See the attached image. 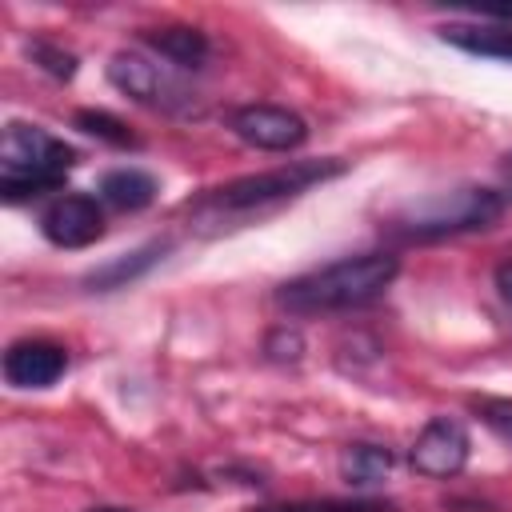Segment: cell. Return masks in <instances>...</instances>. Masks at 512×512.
<instances>
[{"mask_svg": "<svg viewBox=\"0 0 512 512\" xmlns=\"http://www.w3.org/2000/svg\"><path fill=\"white\" fill-rule=\"evenodd\" d=\"M40 232L60 248H88L104 236L100 200L88 192H64L40 212Z\"/></svg>", "mask_w": 512, "mask_h": 512, "instance_id": "8992f818", "label": "cell"}, {"mask_svg": "<svg viewBox=\"0 0 512 512\" xmlns=\"http://www.w3.org/2000/svg\"><path fill=\"white\" fill-rule=\"evenodd\" d=\"M400 272V260L392 252H360L332 260L324 268H312L288 284L276 288V304L288 312H344L376 300Z\"/></svg>", "mask_w": 512, "mask_h": 512, "instance_id": "6da1fadb", "label": "cell"}, {"mask_svg": "<svg viewBox=\"0 0 512 512\" xmlns=\"http://www.w3.org/2000/svg\"><path fill=\"white\" fill-rule=\"evenodd\" d=\"M88 512H132V508H88Z\"/></svg>", "mask_w": 512, "mask_h": 512, "instance_id": "603a6c76", "label": "cell"}, {"mask_svg": "<svg viewBox=\"0 0 512 512\" xmlns=\"http://www.w3.org/2000/svg\"><path fill=\"white\" fill-rule=\"evenodd\" d=\"M256 512H400L392 500H372V496H352V500H284V504H264Z\"/></svg>", "mask_w": 512, "mask_h": 512, "instance_id": "9a60e30c", "label": "cell"}, {"mask_svg": "<svg viewBox=\"0 0 512 512\" xmlns=\"http://www.w3.org/2000/svg\"><path fill=\"white\" fill-rule=\"evenodd\" d=\"M68 372V352L52 340H16L4 352V380L12 388H48Z\"/></svg>", "mask_w": 512, "mask_h": 512, "instance_id": "ba28073f", "label": "cell"}, {"mask_svg": "<svg viewBox=\"0 0 512 512\" xmlns=\"http://www.w3.org/2000/svg\"><path fill=\"white\" fill-rule=\"evenodd\" d=\"M264 356L276 360V364H296V360L304 356V336H300V328L276 324V328L264 336Z\"/></svg>", "mask_w": 512, "mask_h": 512, "instance_id": "e0dca14e", "label": "cell"}, {"mask_svg": "<svg viewBox=\"0 0 512 512\" xmlns=\"http://www.w3.org/2000/svg\"><path fill=\"white\" fill-rule=\"evenodd\" d=\"M168 248H172V240H148V244H140V248H132V252H120V256L104 260L100 268H92V272L84 276V288H88V292H116V288H128L132 280L148 276V272L168 256Z\"/></svg>", "mask_w": 512, "mask_h": 512, "instance_id": "30bf717a", "label": "cell"}, {"mask_svg": "<svg viewBox=\"0 0 512 512\" xmlns=\"http://www.w3.org/2000/svg\"><path fill=\"white\" fill-rule=\"evenodd\" d=\"M500 180H504V188L512 192V152H508V156L500 160Z\"/></svg>", "mask_w": 512, "mask_h": 512, "instance_id": "44dd1931", "label": "cell"}, {"mask_svg": "<svg viewBox=\"0 0 512 512\" xmlns=\"http://www.w3.org/2000/svg\"><path fill=\"white\" fill-rule=\"evenodd\" d=\"M472 456V440H468V428L460 420H448V416H432L420 436L412 440V452H408V464L428 476V480H448V476H460L464 464Z\"/></svg>", "mask_w": 512, "mask_h": 512, "instance_id": "5b68a950", "label": "cell"}, {"mask_svg": "<svg viewBox=\"0 0 512 512\" xmlns=\"http://www.w3.org/2000/svg\"><path fill=\"white\" fill-rule=\"evenodd\" d=\"M396 456L392 448L384 444H348L340 452V476L352 484V488H368V484H380L388 472H392Z\"/></svg>", "mask_w": 512, "mask_h": 512, "instance_id": "5bb4252c", "label": "cell"}, {"mask_svg": "<svg viewBox=\"0 0 512 512\" xmlns=\"http://www.w3.org/2000/svg\"><path fill=\"white\" fill-rule=\"evenodd\" d=\"M72 124H76L80 132L104 140V144H116V148H136V144H140L136 132H128V124H124L120 116L100 112V108H80V112L72 116Z\"/></svg>", "mask_w": 512, "mask_h": 512, "instance_id": "2e32d148", "label": "cell"}, {"mask_svg": "<svg viewBox=\"0 0 512 512\" xmlns=\"http://www.w3.org/2000/svg\"><path fill=\"white\" fill-rule=\"evenodd\" d=\"M500 212H504V196L500 192L468 184V188L436 192V196H424V200L408 204L404 212H396L388 220V236L404 240V244H428V240L492 228L500 220Z\"/></svg>", "mask_w": 512, "mask_h": 512, "instance_id": "277c9868", "label": "cell"}, {"mask_svg": "<svg viewBox=\"0 0 512 512\" xmlns=\"http://www.w3.org/2000/svg\"><path fill=\"white\" fill-rule=\"evenodd\" d=\"M28 56H32L44 72H52L56 80H72V76H76V56H72V52H64L60 44L36 40V44H28Z\"/></svg>", "mask_w": 512, "mask_h": 512, "instance_id": "ac0fdd59", "label": "cell"}, {"mask_svg": "<svg viewBox=\"0 0 512 512\" xmlns=\"http://www.w3.org/2000/svg\"><path fill=\"white\" fill-rule=\"evenodd\" d=\"M228 124L244 144L264 148V152H288L308 140V124L280 104H244L232 112Z\"/></svg>", "mask_w": 512, "mask_h": 512, "instance_id": "52a82bcc", "label": "cell"}, {"mask_svg": "<svg viewBox=\"0 0 512 512\" xmlns=\"http://www.w3.org/2000/svg\"><path fill=\"white\" fill-rule=\"evenodd\" d=\"M96 192L104 204H112L120 212H140L156 200V176L144 168H112L100 176Z\"/></svg>", "mask_w": 512, "mask_h": 512, "instance_id": "8fae6325", "label": "cell"}, {"mask_svg": "<svg viewBox=\"0 0 512 512\" xmlns=\"http://www.w3.org/2000/svg\"><path fill=\"white\" fill-rule=\"evenodd\" d=\"M344 168H348L344 160L324 156V160H292V164H280V168H268V172H252V176L228 180V184L212 188L208 196H200L192 204V216L216 224L224 216L260 212V208H272L280 200H292V196L308 192L312 184H324V180L340 176Z\"/></svg>", "mask_w": 512, "mask_h": 512, "instance_id": "7a4b0ae2", "label": "cell"}, {"mask_svg": "<svg viewBox=\"0 0 512 512\" xmlns=\"http://www.w3.org/2000/svg\"><path fill=\"white\" fill-rule=\"evenodd\" d=\"M496 292H500V300L512 308V260L496 268Z\"/></svg>", "mask_w": 512, "mask_h": 512, "instance_id": "ffe728a7", "label": "cell"}, {"mask_svg": "<svg viewBox=\"0 0 512 512\" xmlns=\"http://www.w3.org/2000/svg\"><path fill=\"white\" fill-rule=\"evenodd\" d=\"M444 44L472 52V56H488V60H512V28H488V24H444L436 28Z\"/></svg>", "mask_w": 512, "mask_h": 512, "instance_id": "4fadbf2b", "label": "cell"}, {"mask_svg": "<svg viewBox=\"0 0 512 512\" xmlns=\"http://www.w3.org/2000/svg\"><path fill=\"white\" fill-rule=\"evenodd\" d=\"M484 16H496V20H512V8H480Z\"/></svg>", "mask_w": 512, "mask_h": 512, "instance_id": "7402d4cb", "label": "cell"}, {"mask_svg": "<svg viewBox=\"0 0 512 512\" xmlns=\"http://www.w3.org/2000/svg\"><path fill=\"white\" fill-rule=\"evenodd\" d=\"M76 164V152L56 140L52 132H44L40 124H4L0 136V196L8 204L40 196V192H56L68 176V168Z\"/></svg>", "mask_w": 512, "mask_h": 512, "instance_id": "3957f363", "label": "cell"}, {"mask_svg": "<svg viewBox=\"0 0 512 512\" xmlns=\"http://www.w3.org/2000/svg\"><path fill=\"white\" fill-rule=\"evenodd\" d=\"M476 416L500 436V440H508L512 444V400H496V396H488V400H476Z\"/></svg>", "mask_w": 512, "mask_h": 512, "instance_id": "d6986e66", "label": "cell"}, {"mask_svg": "<svg viewBox=\"0 0 512 512\" xmlns=\"http://www.w3.org/2000/svg\"><path fill=\"white\" fill-rule=\"evenodd\" d=\"M144 44H152L164 60L180 64V68H200L208 56V36L192 24H172V28H144L140 32Z\"/></svg>", "mask_w": 512, "mask_h": 512, "instance_id": "7c38bea8", "label": "cell"}, {"mask_svg": "<svg viewBox=\"0 0 512 512\" xmlns=\"http://www.w3.org/2000/svg\"><path fill=\"white\" fill-rule=\"evenodd\" d=\"M108 80H112V88H120L136 104H168L172 100V88H168L164 72L140 52H116L108 60Z\"/></svg>", "mask_w": 512, "mask_h": 512, "instance_id": "9c48e42d", "label": "cell"}]
</instances>
